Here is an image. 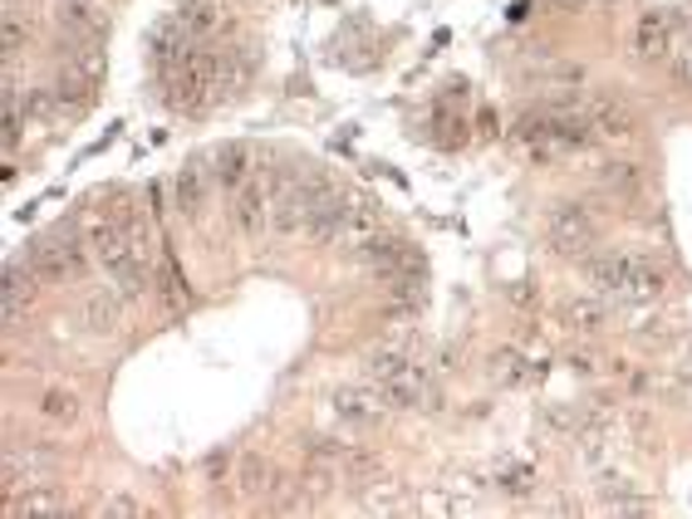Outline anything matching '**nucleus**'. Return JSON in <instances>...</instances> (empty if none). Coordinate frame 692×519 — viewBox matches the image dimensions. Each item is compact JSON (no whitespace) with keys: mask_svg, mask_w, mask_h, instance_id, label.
<instances>
[{"mask_svg":"<svg viewBox=\"0 0 692 519\" xmlns=\"http://www.w3.org/2000/svg\"><path fill=\"white\" fill-rule=\"evenodd\" d=\"M35 264H5V314L15 319V309H25V304H35Z\"/></svg>","mask_w":692,"mask_h":519,"instance_id":"12","label":"nucleus"},{"mask_svg":"<svg viewBox=\"0 0 692 519\" xmlns=\"http://www.w3.org/2000/svg\"><path fill=\"white\" fill-rule=\"evenodd\" d=\"M20 40H25V25H20V15L10 10V15H5V49H15Z\"/></svg>","mask_w":692,"mask_h":519,"instance_id":"23","label":"nucleus"},{"mask_svg":"<svg viewBox=\"0 0 692 519\" xmlns=\"http://www.w3.org/2000/svg\"><path fill=\"white\" fill-rule=\"evenodd\" d=\"M231 211H236V226H241V230H260V226H266V211H270L266 187L246 177V182L236 187V201H231Z\"/></svg>","mask_w":692,"mask_h":519,"instance_id":"10","label":"nucleus"},{"mask_svg":"<svg viewBox=\"0 0 692 519\" xmlns=\"http://www.w3.org/2000/svg\"><path fill=\"white\" fill-rule=\"evenodd\" d=\"M5 510L20 515V519H59V515H65V500H59L49 485H35V490H20Z\"/></svg>","mask_w":692,"mask_h":519,"instance_id":"11","label":"nucleus"},{"mask_svg":"<svg viewBox=\"0 0 692 519\" xmlns=\"http://www.w3.org/2000/svg\"><path fill=\"white\" fill-rule=\"evenodd\" d=\"M40 411H45L49 421H59V427H69V421H79V397L69 387H49L45 402H40Z\"/></svg>","mask_w":692,"mask_h":519,"instance_id":"18","label":"nucleus"},{"mask_svg":"<svg viewBox=\"0 0 692 519\" xmlns=\"http://www.w3.org/2000/svg\"><path fill=\"white\" fill-rule=\"evenodd\" d=\"M177 20H182V25L187 30H197V35H216V30H222V10H216L212 5V0H192V5H187L182 10V15H177Z\"/></svg>","mask_w":692,"mask_h":519,"instance_id":"19","label":"nucleus"},{"mask_svg":"<svg viewBox=\"0 0 692 519\" xmlns=\"http://www.w3.org/2000/svg\"><path fill=\"white\" fill-rule=\"evenodd\" d=\"M388 407V397L373 383H364V387H344V392H334V417L344 421V427H369L373 417Z\"/></svg>","mask_w":692,"mask_h":519,"instance_id":"6","label":"nucleus"},{"mask_svg":"<svg viewBox=\"0 0 692 519\" xmlns=\"http://www.w3.org/2000/svg\"><path fill=\"white\" fill-rule=\"evenodd\" d=\"M545 236L560 256H584L594 246V216L584 206H555L550 221H545Z\"/></svg>","mask_w":692,"mask_h":519,"instance_id":"3","label":"nucleus"},{"mask_svg":"<svg viewBox=\"0 0 692 519\" xmlns=\"http://www.w3.org/2000/svg\"><path fill=\"white\" fill-rule=\"evenodd\" d=\"M491 373H496L501 383H521V377H526V373H521V358L516 353H496V358H491Z\"/></svg>","mask_w":692,"mask_h":519,"instance_id":"22","label":"nucleus"},{"mask_svg":"<svg viewBox=\"0 0 692 519\" xmlns=\"http://www.w3.org/2000/svg\"><path fill=\"white\" fill-rule=\"evenodd\" d=\"M236 485H241V495H250V500H276V490L286 481L270 475V465L260 461V455H241V461H236Z\"/></svg>","mask_w":692,"mask_h":519,"instance_id":"8","label":"nucleus"},{"mask_svg":"<svg viewBox=\"0 0 692 519\" xmlns=\"http://www.w3.org/2000/svg\"><path fill=\"white\" fill-rule=\"evenodd\" d=\"M600 187H604L610 196H618V201H634L638 192H644V172H638L634 162H610V167L600 172Z\"/></svg>","mask_w":692,"mask_h":519,"instance_id":"14","label":"nucleus"},{"mask_svg":"<svg viewBox=\"0 0 692 519\" xmlns=\"http://www.w3.org/2000/svg\"><path fill=\"white\" fill-rule=\"evenodd\" d=\"M305 230L314 240H324V246H330V240H344V230H349V206H344L339 196H324L320 206L310 211Z\"/></svg>","mask_w":692,"mask_h":519,"instance_id":"9","label":"nucleus"},{"mask_svg":"<svg viewBox=\"0 0 692 519\" xmlns=\"http://www.w3.org/2000/svg\"><path fill=\"white\" fill-rule=\"evenodd\" d=\"M30 264H35L40 280H79L89 256L79 250L75 236H65V230H49V236H40L35 246H30Z\"/></svg>","mask_w":692,"mask_h":519,"instance_id":"2","label":"nucleus"},{"mask_svg":"<svg viewBox=\"0 0 692 519\" xmlns=\"http://www.w3.org/2000/svg\"><path fill=\"white\" fill-rule=\"evenodd\" d=\"M59 15H65V25L75 30L79 40H99V30H103V10L93 5V0H65V10H59Z\"/></svg>","mask_w":692,"mask_h":519,"instance_id":"15","label":"nucleus"},{"mask_svg":"<svg viewBox=\"0 0 692 519\" xmlns=\"http://www.w3.org/2000/svg\"><path fill=\"white\" fill-rule=\"evenodd\" d=\"M207 182H212V172H202V167L177 172V206H182L187 216H202L207 211Z\"/></svg>","mask_w":692,"mask_h":519,"instance_id":"13","label":"nucleus"},{"mask_svg":"<svg viewBox=\"0 0 692 519\" xmlns=\"http://www.w3.org/2000/svg\"><path fill=\"white\" fill-rule=\"evenodd\" d=\"M638 49H644L648 59H658V55H668V25L658 15H648L644 25H638Z\"/></svg>","mask_w":692,"mask_h":519,"instance_id":"21","label":"nucleus"},{"mask_svg":"<svg viewBox=\"0 0 692 519\" xmlns=\"http://www.w3.org/2000/svg\"><path fill=\"white\" fill-rule=\"evenodd\" d=\"M246 172H250L246 147H222V153L212 157V182H222V187H241V182H246Z\"/></svg>","mask_w":692,"mask_h":519,"instance_id":"16","label":"nucleus"},{"mask_svg":"<svg viewBox=\"0 0 692 519\" xmlns=\"http://www.w3.org/2000/svg\"><path fill=\"white\" fill-rule=\"evenodd\" d=\"M49 465H55V455H49L45 447H10L5 451V490H35V485L49 481Z\"/></svg>","mask_w":692,"mask_h":519,"instance_id":"4","label":"nucleus"},{"mask_svg":"<svg viewBox=\"0 0 692 519\" xmlns=\"http://www.w3.org/2000/svg\"><path fill=\"white\" fill-rule=\"evenodd\" d=\"M565 324L580 328V334H594L604 324V304L600 300H570L565 304Z\"/></svg>","mask_w":692,"mask_h":519,"instance_id":"20","label":"nucleus"},{"mask_svg":"<svg viewBox=\"0 0 692 519\" xmlns=\"http://www.w3.org/2000/svg\"><path fill=\"white\" fill-rule=\"evenodd\" d=\"M364 260L373 264V270L383 274V280H403V274H417V250L408 246V240H398V236H373L369 246H364Z\"/></svg>","mask_w":692,"mask_h":519,"instance_id":"5","label":"nucleus"},{"mask_svg":"<svg viewBox=\"0 0 692 519\" xmlns=\"http://www.w3.org/2000/svg\"><path fill=\"white\" fill-rule=\"evenodd\" d=\"M83 319H89L93 334H119L123 319H129V304H123V294L113 290H99L83 300Z\"/></svg>","mask_w":692,"mask_h":519,"instance_id":"7","label":"nucleus"},{"mask_svg":"<svg viewBox=\"0 0 692 519\" xmlns=\"http://www.w3.org/2000/svg\"><path fill=\"white\" fill-rule=\"evenodd\" d=\"M590 128H594V133H610V137H628V133L638 128V123H634V113H628L624 103L610 99V103H600V109L590 113Z\"/></svg>","mask_w":692,"mask_h":519,"instance_id":"17","label":"nucleus"},{"mask_svg":"<svg viewBox=\"0 0 692 519\" xmlns=\"http://www.w3.org/2000/svg\"><path fill=\"white\" fill-rule=\"evenodd\" d=\"M590 280L610 294H624V300H658L668 274H663V264H654L644 256H604L590 264Z\"/></svg>","mask_w":692,"mask_h":519,"instance_id":"1","label":"nucleus"}]
</instances>
